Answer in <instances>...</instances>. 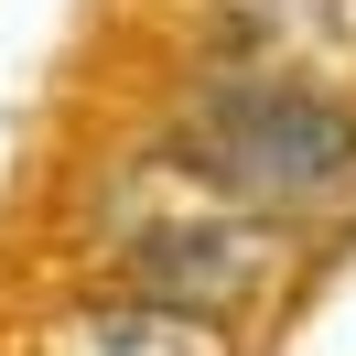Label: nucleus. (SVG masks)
<instances>
[{"label": "nucleus", "instance_id": "nucleus-2", "mask_svg": "<svg viewBox=\"0 0 356 356\" xmlns=\"http://www.w3.org/2000/svg\"><path fill=\"white\" fill-rule=\"evenodd\" d=\"M108 270H119V291H152V302L238 324V313L281 281V227L248 216V205H227L205 173H184V205L152 216V227H130V238L108 248Z\"/></svg>", "mask_w": 356, "mask_h": 356}, {"label": "nucleus", "instance_id": "nucleus-4", "mask_svg": "<svg viewBox=\"0 0 356 356\" xmlns=\"http://www.w3.org/2000/svg\"><path fill=\"white\" fill-rule=\"evenodd\" d=\"M33 356H238V334L216 313H184V302H152V291H97V302H65L44 324Z\"/></svg>", "mask_w": 356, "mask_h": 356}, {"label": "nucleus", "instance_id": "nucleus-3", "mask_svg": "<svg viewBox=\"0 0 356 356\" xmlns=\"http://www.w3.org/2000/svg\"><path fill=\"white\" fill-rule=\"evenodd\" d=\"M195 65L270 76V87L356 97V0H205Z\"/></svg>", "mask_w": 356, "mask_h": 356}, {"label": "nucleus", "instance_id": "nucleus-1", "mask_svg": "<svg viewBox=\"0 0 356 356\" xmlns=\"http://www.w3.org/2000/svg\"><path fill=\"white\" fill-rule=\"evenodd\" d=\"M162 152L184 173H205L227 205H248L270 227H302V216L356 195V97H313V87L195 65V87L173 97Z\"/></svg>", "mask_w": 356, "mask_h": 356}]
</instances>
